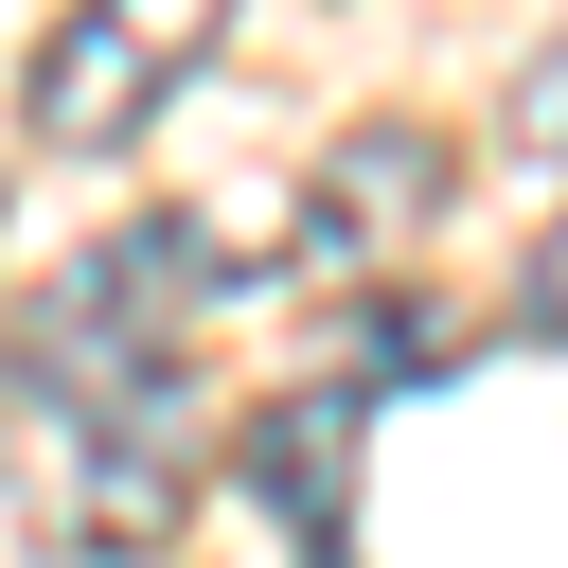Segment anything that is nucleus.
<instances>
[{"mask_svg":"<svg viewBox=\"0 0 568 568\" xmlns=\"http://www.w3.org/2000/svg\"><path fill=\"white\" fill-rule=\"evenodd\" d=\"M195 302H213V213H142L0 355V479L89 568H160L195 515Z\"/></svg>","mask_w":568,"mask_h":568,"instance_id":"1","label":"nucleus"},{"mask_svg":"<svg viewBox=\"0 0 568 568\" xmlns=\"http://www.w3.org/2000/svg\"><path fill=\"white\" fill-rule=\"evenodd\" d=\"M213 53H231V0H71V18L36 36V71H18V124L71 142V160H106V142H142L160 89L213 71Z\"/></svg>","mask_w":568,"mask_h":568,"instance_id":"2","label":"nucleus"},{"mask_svg":"<svg viewBox=\"0 0 568 568\" xmlns=\"http://www.w3.org/2000/svg\"><path fill=\"white\" fill-rule=\"evenodd\" d=\"M444 195V142L426 124H373V142H337L320 160V195H302V248H284V284H373L390 266V231Z\"/></svg>","mask_w":568,"mask_h":568,"instance_id":"3","label":"nucleus"},{"mask_svg":"<svg viewBox=\"0 0 568 568\" xmlns=\"http://www.w3.org/2000/svg\"><path fill=\"white\" fill-rule=\"evenodd\" d=\"M337 462H355V390H284V408L248 426V479L284 497V550H302V568H355V497H337Z\"/></svg>","mask_w":568,"mask_h":568,"instance_id":"4","label":"nucleus"}]
</instances>
